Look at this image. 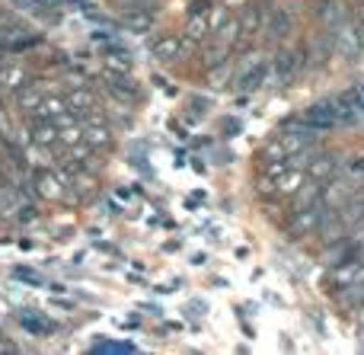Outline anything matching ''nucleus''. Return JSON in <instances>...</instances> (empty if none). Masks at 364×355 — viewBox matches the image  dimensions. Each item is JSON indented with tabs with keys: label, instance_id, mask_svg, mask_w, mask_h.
<instances>
[{
	"label": "nucleus",
	"instance_id": "nucleus-1",
	"mask_svg": "<svg viewBox=\"0 0 364 355\" xmlns=\"http://www.w3.org/2000/svg\"><path fill=\"white\" fill-rule=\"evenodd\" d=\"M358 119V109H355V102L348 100V96H339V100H323V102H314V106L307 109V115H304V122L314 128H336V125H352V122Z\"/></svg>",
	"mask_w": 364,
	"mask_h": 355
},
{
	"label": "nucleus",
	"instance_id": "nucleus-2",
	"mask_svg": "<svg viewBox=\"0 0 364 355\" xmlns=\"http://www.w3.org/2000/svg\"><path fill=\"white\" fill-rule=\"evenodd\" d=\"M329 38H333V55H342L346 61H358V58L364 55L361 42H358V32H355L352 26V16L346 19V23H339L336 29H326Z\"/></svg>",
	"mask_w": 364,
	"mask_h": 355
},
{
	"label": "nucleus",
	"instance_id": "nucleus-3",
	"mask_svg": "<svg viewBox=\"0 0 364 355\" xmlns=\"http://www.w3.org/2000/svg\"><path fill=\"white\" fill-rule=\"evenodd\" d=\"M304 61H307V51L304 48L278 51L275 61H272V77H275V83H291L304 70Z\"/></svg>",
	"mask_w": 364,
	"mask_h": 355
},
{
	"label": "nucleus",
	"instance_id": "nucleus-4",
	"mask_svg": "<svg viewBox=\"0 0 364 355\" xmlns=\"http://www.w3.org/2000/svg\"><path fill=\"white\" fill-rule=\"evenodd\" d=\"M262 80H265V58H262V51H246L243 61H240V68H237V87L250 93V90H256Z\"/></svg>",
	"mask_w": 364,
	"mask_h": 355
},
{
	"label": "nucleus",
	"instance_id": "nucleus-5",
	"mask_svg": "<svg viewBox=\"0 0 364 355\" xmlns=\"http://www.w3.org/2000/svg\"><path fill=\"white\" fill-rule=\"evenodd\" d=\"M237 36H240V23H233V19H224V23L218 26V36H214V45L208 48V64L214 61H224L227 51L237 45Z\"/></svg>",
	"mask_w": 364,
	"mask_h": 355
},
{
	"label": "nucleus",
	"instance_id": "nucleus-6",
	"mask_svg": "<svg viewBox=\"0 0 364 355\" xmlns=\"http://www.w3.org/2000/svg\"><path fill=\"white\" fill-rule=\"evenodd\" d=\"M262 29H265V36H269V42H284V38L294 32V16H291L288 10H282V6H275V10L265 16Z\"/></svg>",
	"mask_w": 364,
	"mask_h": 355
},
{
	"label": "nucleus",
	"instance_id": "nucleus-7",
	"mask_svg": "<svg viewBox=\"0 0 364 355\" xmlns=\"http://www.w3.org/2000/svg\"><path fill=\"white\" fill-rule=\"evenodd\" d=\"M316 19H320L323 29H336L339 23L348 19V6L342 0H320L316 4Z\"/></svg>",
	"mask_w": 364,
	"mask_h": 355
},
{
	"label": "nucleus",
	"instance_id": "nucleus-8",
	"mask_svg": "<svg viewBox=\"0 0 364 355\" xmlns=\"http://www.w3.org/2000/svg\"><path fill=\"white\" fill-rule=\"evenodd\" d=\"M320 208H323V202L314 205V208L294 211V218H291V231H294L297 237H304V234H310V231H316V228H320Z\"/></svg>",
	"mask_w": 364,
	"mask_h": 355
},
{
	"label": "nucleus",
	"instance_id": "nucleus-9",
	"mask_svg": "<svg viewBox=\"0 0 364 355\" xmlns=\"http://www.w3.org/2000/svg\"><path fill=\"white\" fill-rule=\"evenodd\" d=\"M29 128H32V141H36V144L55 147L58 141H61V128H58V122H48V119L29 122Z\"/></svg>",
	"mask_w": 364,
	"mask_h": 355
},
{
	"label": "nucleus",
	"instance_id": "nucleus-10",
	"mask_svg": "<svg viewBox=\"0 0 364 355\" xmlns=\"http://www.w3.org/2000/svg\"><path fill=\"white\" fill-rule=\"evenodd\" d=\"M323 202V183L320 179H314V183H304L301 189L294 192V211L301 208H314V205Z\"/></svg>",
	"mask_w": 364,
	"mask_h": 355
},
{
	"label": "nucleus",
	"instance_id": "nucleus-11",
	"mask_svg": "<svg viewBox=\"0 0 364 355\" xmlns=\"http://www.w3.org/2000/svg\"><path fill=\"white\" fill-rule=\"evenodd\" d=\"M68 109L77 115V119H90V115L96 112V100L90 96V90H77V93H70Z\"/></svg>",
	"mask_w": 364,
	"mask_h": 355
},
{
	"label": "nucleus",
	"instance_id": "nucleus-12",
	"mask_svg": "<svg viewBox=\"0 0 364 355\" xmlns=\"http://www.w3.org/2000/svg\"><path fill=\"white\" fill-rule=\"evenodd\" d=\"M262 23H265L262 10H259L256 4H250V6H246V13L240 16V32H243V36H252V32L262 29Z\"/></svg>",
	"mask_w": 364,
	"mask_h": 355
},
{
	"label": "nucleus",
	"instance_id": "nucleus-13",
	"mask_svg": "<svg viewBox=\"0 0 364 355\" xmlns=\"http://www.w3.org/2000/svg\"><path fill=\"white\" fill-rule=\"evenodd\" d=\"M304 186V173H297L294 166H291V170H284L282 176L275 179V189L278 192H297Z\"/></svg>",
	"mask_w": 364,
	"mask_h": 355
},
{
	"label": "nucleus",
	"instance_id": "nucleus-14",
	"mask_svg": "<svg viewBox=\"0 0 364 355\" xmlns=\"http://www.w3.org/2000/svg\"><path fill=\"white\" fill-rule=\"evenodd\" d=\"M26 77H29V74H26V68H10V70L0 68V87H4V90H19L23 83H29Z\"/></svg>",
	"mask_w": 364,
	"mask_h": 355
},
{
	"label": "nucleus",
	"instance_id": "nucleus-15",
	"mask_svg": "<svg viewBox=\"0 0 364 355\" xmlns=\"http://www.w3.org/2000/svg\"><path fill=\"white\" fill-rule=\"evenodd\" d=\"M125 23L132 26L134 32L151 29V23H154V10H125Z\"/></svg>",
	"mask_w": 364,
	"mask_h": 355
},
{
	"label": "nucleus",
	"instance_id": "nucleus-16",
	"mask_svg": "<svg viewBox=\"0 0 364 355\" xmlns=\"http://www.w3.org/2000/svg\"><path fill=\"white\" fill-rule=\"evenodd\" d=\"M154 55H157L160 61H173V58H179V38L176 36L160 38V42L154 45Z\"/></svg>",
	"mask_w": 364,
	"mask_h": 355
},
{
	"label": "nucleus",
	"instance_id": "nucleus-17",
	"mask_svg": "<svg viewBox=\"0 0 364 355\" xmlns=\"http://www.w3.org/2000/svg\"><path fill=\"white\" fill-rule=\"evenodd\" d=\"M314 61H326L329 55H333V38H329V32L326 36H316L314 42H310V51H307Z\"/></svg>",
	"mask_w": 364,
	"mask_h": 355
},
{
	"label": "nucleus",
	"instance_id": "nucleus-18",
	"mask_svg": "<svg viewBox=\"0 0 364 355\" xmlns=\"http://www.w3.org/2000/svg\"><path fill=\"white\" fill-rule=\"evenodd\" d=\"M38 192H42V196H48V198H61L64 196V186L58 183L55 176H48V173H45V176H38Z\"/></svg>",
	"mask_w": 364,
	"mask_h": 355
},
{
	"label": "nucleus",
	"instance_id": "nucleus-19",
	"mask_svg": "<svg viewBox=\"0 0 364 355\" xmlns=\"http://www.w3.org/2000/svg\"><path fill=\"white\" fill-rule=\"evenodd\" d=\"M0 32H13V36H19V32H23V23H19L13 13L0 10Z\"/></svg>",
	"mask_w": 364,
	"mask_h": 355
},
{
	"label": "nucleus",
	"instance_id": "nucleus-20",
	"mask_svg": "<svg viewBox=\"0 0 364 355\" xmlns=\"http://www.w3.org/2000/svg\"><path fill=\"white\" fill-rule=\"evenodd\" d=\"M346 96L355 102V109H358V112H364V83H358V87H355V90H348Z\"/></svg>",
	"mask_w": 364,
	"mask_h": 355
},
{
	"label": "nucleus",
	"instance_id": "nucleus-21",
	"mask_svg": "<svg viewBox=\"0 0 364 355\" xmlns=\"http://www.w3.org/2000/svg\"><path fill=\"white\" fill-rule=\"evenodd\" d=\"M352 26H355V32H358V42L364 48V6H358V13L352 16Z\"/></svg>",
	"mask_w": 364,
	"mask_h": 355
},
{
	"label": "nucleus",
	"instance_id": "nucleus-22",
	"mask_svg": "<svg viewBox=\"0 0 364 355\" xmlns=\"http://www.w3.org/2000/svg\"><path fill=\"white\" fill-rule=\"evenodd\" d=\"M23 324L29 327V330H42V333H48V330H55V327L48 324V320H32V317H23Z\"/></svg>",
	"mask_w": 364,
	"mask_h": 355
},
{
	"label": "nucleus",
	"instance_id": "nucleus-23",
	"mask_svg": "<svg viewBox=\"0 0 364 355\" xmlns=\"http://www.w3.org/2000/svg\"><path fill=\"white\" fill-rule=\"evenodd\" d=\"M96 352H132V346H122V343H115V346H96Z\"/></svg>",
	"mask_w": 364,
	"mask_h": 355
},
{
	"label": "nucleus",
	"instance_id": "nucleus-24",
	"mask_svg": "<svg viewBox=\"0 0 364 355\" xmlns=\"http://www.w3.org/2000/svg\"><path fill=\"white\" fill-rule=\"evenodd\" d=\"M358 4H361V6H364V0H358Z\"/></svg>",
	"mask_w": 364,
	"mask_h": 355
}]
</instances>
